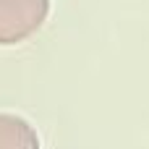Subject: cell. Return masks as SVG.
Returning a JSON list of instances; mask_svg holds the SVG:
<instances>
[{
	"mask_svg": "<svg viewBox=\"0 0 149 149\" xmlns=\"http://www.w3.org/2000/svg\"><path fill=\"white\" fill-rule=\"evenodd\" d=\"M47 0H0V45H13L39 29Z\"/></svg>",
	"mask_w": 149,
	"mask_h": 149,
	"instance_id": "6da1fadb",
	"label": "cell"
},
{
	"mask_svg": "<svg viewBox=\"0 0 149 149\" xmlns=\"http://www.w3.org/2000/svg\"><path fill=\"white\" fill-rule=\"evenodd\" d=\"M0 149H39V139L26 120L0 115Z\"/></svg>",
	"mask_w": 149,
	"mask_h": 149,
	"instance_id": "7a4b0ae2",
	"label": "cell"
}]
</instances>
